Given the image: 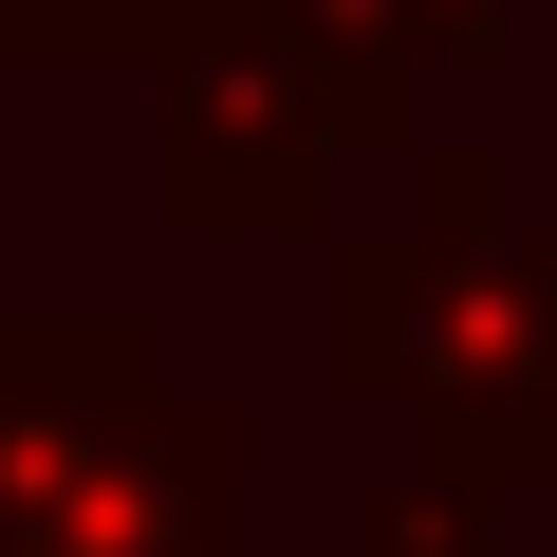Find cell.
I'll list each match as a JSON object with an SVG mask.
<instances>
[{"label":"cell","mask_w":557,"mask_h":557,"mask_svg":"<svg viewBox=\"0 0 557 557\" xmlns=\"http://www.w3.org/2000/svg\"><path fill=\"white\" fill-rule=\"evenodd\" d=\"M186 38V0H0V57H131V38Z\"/></svg>","instance_id":"cell-1"}]
</instances>
